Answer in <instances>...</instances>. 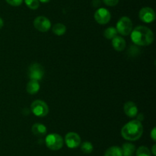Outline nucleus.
Instances as JSON below:
<instances>
[{
    "mask_svg": "<svg viewBox=\"0 0 156 156\" xmlns=\"http://www.w3.org/2000/svg\"><path fill=\"white\" fill-rule=\"evenodd\" d=\"M104 156H123L121 148L118 146H111L105 151Z\"/></svg>",
    "mask_w": 156,
    "mask_h": 156,
    "instance_id": "dca6fc26",
    "label": "nucleus"
},
{
    "mask_svg": "<svg viewBox=\"0 0 156 156\" xmlns=\"http://www.w3.org/2000/svg\"><path fill=\"white\" fill-rule=\"evenodd\" d=\"M40 87H41V86H40L39 81L35 80H30V81L27 84L26 90H27V93L34 95L38 93Z\"/></svg>",
    "mask_w": 156,
    "mask_h": 156,
    "instance_id": "4468645a",
    "label": "nucleus"
},
{
    "mask_svg": "<svg viewBox=\"0 0 156 156\" xmlns=\"http://www.w3.org/2000/svg\"><path fill=\"white\" fill-rule=\"evenodd\" d=\"M124 113L129 118H133L138 115V107L132 101H128L123 105Z\"/></svg>",
    "mask_w": 156,
    "mask_h": 156,
    "instance_id": "9b49d317",
    "label": "nucleus"
},
{
    "mask_svg": "<svg viewBox=\"0 0 156 156\" xmlns=\"http://www.w3.org/2000/svg\"><path fill=\"white\" fill-rule=\"evenodd\" d=\"M143 119V114H140L138 115V117H137V120L140 121V122H141L142 120Z\"/></svg>",
    "mask_w": 156,
    "mask_h": 156,
    "instance_id": "a878e982",
    "label": "nucleus"
},
{
    "mask_svg": "<svg viewBox=\"0 0 156 156\" xmlns=\"http://www.w3.org/2000/svg\"><path fill=\"white\" fill-rule=\"evenodd\" d=\"M45 143L47 148L53 151L61 149L63 146L64 140L62 137L56 133L47 135L45 139Z\"/></svg>",
    "mask_w": 156,
    "mask_h": 156,
    "instance_id": "7ed1b4c3",
    "label": "nucleus"
},
{
    "mask_svg": "<svg viewBox=\"0 0 156 156\" xmlns=\"http://www.w3.org/2000/svg\"><path fill=\"white\" fill-rule=\"evenodd\" d=\"M94 18L98 24H106L111 20V15L109 10L105 8H100L94 12Z\"/></svg>",
    "mask_w": 156,
    "mask_h": 156,
    "instance_id": "6e6552de",
    "label": "nucleus"
},
{
    "mask_svg": "<svg viewBox=\"0 0 156 156\" xmlns=\"http://www.w3.org/2000/svg\"><path fill=\"white\" fill-rule=\"evenodd\" d=\"M152 154H153L154 156L156 155V145H155V144H154L153 146H152Z\"/></svg>",
    "mask_w": 156,
    "mask_h": 156,
    "instance_id": "393cba45",
    "label": "nucleus"
},
{
    "mask_svg": "<svg viewBox=\"0 0 156 156\" xmlns=\"http://www.w3.org/2000/svg\"><path fill=\"white\" fill-rule=\"evenodd\" d=\"M103 2L108 6H115L118 4L119 0H103Z\"/></svg>",
    "mask_w": 156,
    "mask_h": 156,
    "instance_id": "5701e85b",
    "label": "nucleus"
},
{
    "mask_svg": "<svg viewBox=\"0 0 156 156\" xmlns=\"http://www.w3.org/2000/svg\"><path fill=\"white\" fill-rule=\"evenodd\" d=\"M44 76V69L38 63H34L30 64L28 69V76L30 80L40 81Z\"/></svg>",
    "mask_w": 156,
    "mask_h": 156,
    "instance_id": "423d86ee",
    "label": "nucleus"
},
{
    "mask_svg": "<svg viewBox=\"0 0 156 156\" xmlns=\"http://www.w3.org/2000/svg\"><path fill=\"white\" fill-rule=\"evenodd\" d=\"M133 42L138 46H148L154 41V34L150 28L146 26H137L133 29L130 33Z\"/></svg>",
    "mask_w": 156,
    "mask_h": 156,
    "instance_id": "f257e3e1",
    "label": "nucleus"
},
{
    "mask_svg": "<svg viewBox=\"0 0 156 156\" xmlns=\"http://www.w3.org/2000/svg\"><path fill=\"white\" fill-rule=\"evenodd\" d=\"M32 133L37 136H44L47 133V127L41 123H35L32 125Z\"/></svg>",
    "mask_w": 156,
    "mask_h": 156,
    "instance_id": "ddd939ff",
    "label": "nucleus"
},
{
    "mask_svg": "<svg viewBox=\"0 0 156 156\" xmlns=\"http://www.w3.org/2000/svg\"><path fill=\"white\" fill-rule=\"evenodd\" d=\"M123 156H133L136 152V147L130 142H126L123 145L121 148Z\"/></svg>",
    "mask_w": 156,
    "mask_h": 156,
    "instance_id": "2eb2a0df",
    "label": "nucleus"
},
{
    "mask_svg": "<svg viewBox=\"0 0 156 156\" xmlns=\"http://www.w3.org/2000/svg\"><path fill=\"white\" fill-rule=\"evenodd\" d=\"M117 33H120L123 36L130 35L133 30V22L129 17L123 16L118 20L116 26Z\"/></svg>",
    "mask_w": 156,
    "mask_h": 156,
    "instance_id": "20e7f679",
    "label": "nucleus"
},
{
    "mask_svg": "<svg viewBox=\"0 0 156 156\" xmlns=\"http://www.w3.org/2000/svg\"><path fill=\"white\" fill-rule=\"evenodd\" d=\"M104 35L107 39L112 40L117 35V31L115 28L109 27L105 29V31L104 32Z\"/></svg>",
    "mask_w": 156,
    "mask_h": 156,
    "instance_id": "a211bd4d",
    "label": "nucleus"
},
{
    "mask_svg": "<svg viewBox=\"0 0 156 156\" xmlns=\"http://www.w3.org/2000/svg\"><path fill=\"white\" fill-rule=\"evenodd\" d=\"M111 44H112L114 50H117V51H122V50L126 48V41L120 36H117V35L115 38H113Z\"/></svg>",
    "mask_w": 156,
    "mask_h": 156,
    "instance_id": "f8f14e48",
    "label": "nucleus"
},
{
    "mask_svg": "<svg viewBox=\"0 0 156 156\" xmlns=\"http://www.w3.org/2000/svg\"><path fill=\"white\" fill-rule=\"evenodd\" d=\"M24 2L26 6L32 10H36L40 6L39 0H24Z\"/></svg>",
    "mask_w": 156,
    "mask_h": 156,
    "instance_id": "412c9836",
    "label": "nucleus"
},
{
    "mask_svg": "<svg viewBox=\"0 0 156 156\" xmlns=\"http://www.w3.org/2000/svg\"><path fill=\"white\" fill-rule=\"evenodd\" d=\"M52 31L57 36H62L66 32V27L65 24H62V23H56L53 26Z\"/></svg>",
    "mask_w": 156,
    "mask_h": 156,
    "instance_id": "f3484780",
    "label": "nucleus"
},
{
    "mask_svg": "<svg viewBox=\"0 0 156 156\" xmlns=\"http://www.w3.org/2000/svg\"><path fill=\"white\" fill-rule=\"evenodd\" d=\"M6 2L12 6H19L22 4L23 0H5Z\"/></svg>",
    "mask_w": 156,
    "mask_h": 156,
    "instance_id": "4be33fe9",
    "label": "nucleus"
},
{
    "mask_svg": "<svg viewBox=\"0 0 156 156\" xmlns=\"http://www.w3.org/2000/svg\"><path fill=\"white\" fill-rule=\"evenodd\" d=\"M3 25H4V21H3L2 18H0V29L3 27Z\"/></svg>",
    "mask_w": 156,
    "mask_h": 156,
    "instance_id": "bb28decb",
    "label": "nucleus"
},
{
    "mask_svg": "<svg viewBox=\"0 0 156 156\" xmlns=\"http://www.w3.org/2000/svg\"><path fill=\"white\" fill-rule=\"evenodd\" d=\"M136 156H152L151 151L146 146H140L136 151Z\"/></svg>",
    "mask_w": 156,
    "mask_h": 156,
    "instance_id": "aec40b11",
    "label": "nucleus"
},
{
    "mask_svg": "<svg viewBox=\"0 0 156 156\" xmlns=\"http://www.w3.org/2000/svg\"><path fill=\"white\" fill-rule=\"evenodd\" d=\"M140 20L145 23H151L155 20V12L152 8L143 7L139 12Z\"/></svg>",
    "mask_w": 156,
    "mask_h": 156,
    "instance_id": "1a4fd4ad",
    "label": "nucleus"
},
{
    "mask_svg": "<svg viewBox=\"0 0 156 156\" xmlns=\"http://www.w3.org/2000/svg\"><path fill=\"white\" fill-rule=\"evenodd\" d=\"M30 110L33 114L37 117H44L49 113V107L47 104L41 99L34 101L30 106Z\"/></svg>",
    "mask_w": 156,
    "mask_h": 156,
    "instance_id": "39448f33",
    "label": "nucleus"
},
{
    "mask_svg": "<svg viewBox=\"0 0 156 156\" xmlns=\"http://www.w3.org/2000/svg\"><path fill=\"white\" fill-rule=\"evenodd\" d=\"M151 138H152V140H153L154 142H155L156 141V129H155V128H152V132H151Z\"/></svg>",
    "mask_w": 156,
    "mask_h": 156,
    "instance_id": "b1692460",
    "label": "nucleus"
},
{
    "mask_svg": "<svg viewBox=\"0 0 156 156\" xmlns=\"http://www.w3.org/2000/svg\"><path fill=\"white\" fill-rule=\"evenodd\" d=\"M143 132V126L141 122L137 119L129 121L125 124L121 129V136L127 141H136L141 138Z\"/></svg>",
    "mask_w": 156,
    "mask_h": 156,
    "instance_id": "f03ea898",
    "label": "nucleus"
},
{
    "mask_svg": "<svg viewBox=\"0 0 156 156\" xmlns=\"http://www.w3.org/2000/svg\"><path fill=\"white\" fill-rule=\"evenodd\" d=\"M50 1V0H39V2H42V3H47V2H49Z\"/></svg>",
    "mask_w": 156,
    "mask_h": 156,
    "instance_id": "cd10ccee",
    "label": "nucleus"
},
{
    "mask_svg": "<svg viewBox=\"0 0 156 156\" xmlns=\"http://www.w3.org/2000/svg\"><path fill=\"white\" fill-rule=\"evenodd\" d=\"M93 149H94V147L90 142H84L81 145V150L85 154H91L93 151Z\"/></svg>",
    "mask_w": 156,
    "mask_h": 156,
    "instance_id": "6ab92c4d",
    "label": "nucleus"
},
{
    "mask_svg": "<svg viewBox=\"0 0 156 156\" xmlns=\"http://www.w3.org/2000/svg\"><path fill=\"white\" fill-rule=\"evenodd\" d=\"M34 26L37 31L41 32H47L51 28V22L45 16H37L34 20Z\"/></svg>",
    "mask_w": 156,
    "mask_h": 156,
    "instance_id": "0eeeda50",
    "label": "nucleus"
},
{
    "mask_svg": "<svg viewBox=\"0 0 156 156\" xmlns=\"http://www.w3.org/2000/svg\"><path fill=\"white\" fill-rule=\"evenodd\" d=\"M65 142L68 148H76L81 145V138L78 133L70 132L66 135Z\"/></svg>",
    "mask_w": 156,
    "mask_h": 156,
    "instance_id": "9d476101",
    "label": "nucleus"
}]
</instances>
